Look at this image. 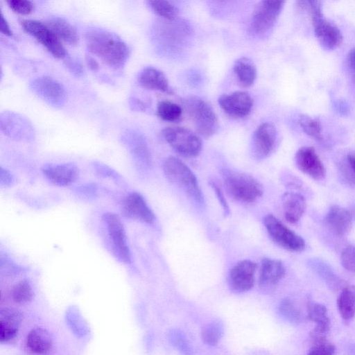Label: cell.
I'll use <instances>...</instances> for the list:
<instances>
[{
  "label": "cell",
  "instance_id": "6da1fadb",
  "mask_svg": "<svg viewBox=\"0 0 355 355\" xmlns=\"http://www.w3.org/2000/svg\"><path fill=\"white\" fill-rule=\"evenodd\" d=\"M85 40L89 52L113 69L123 68L128 61L129 48L114 33L103 29L92 28L85 33Z\"/></svg>",
  "mask_w": 355,
  "mask_h": 355
},
{
  "label": "cell",
  "instance_id": "7a4b0ae2",
  "mask_svg": "<svg viewBox=\"0 0 355 355\" xmlns=\"http://www.w3.org/2000/svg\"><path fill=\"white\" fill-rule=\"evenodd\" d=\"M163 171L168 180L180 188L196 205H204V197L196 175L180 159L170 156L163 164Z\"/></svg>",
  "mask_w": 355,
  "mask_h": 355
},
{
  "label": "cell",
  "instance_id": "3957f363",
  "mask_svg": "<svg viewBox=\"0 0 355 355\" xmlns=\"http://www.w3.org/2000/svg\"><path fill=\"white\" fill-rule=\"evenodd\" d=\"M223 180L228 195L240 202H254L263 193L261 183L246 173L227 171L223 175Z\"/></svg>",
  "mask_w": 355,
  "mask_h": 355
},
{
  "label": "cell",
  "instance_id": "277c9868",
  "mask_svg": "<svg viewBox=\"0 0 355 355\" xmlns=\"http://www.w3.org/2000/svg\"><path fill=\"white\" fill-rule=\"evenodd\" d=\"M184 104L199 135L209 138L218 131L217 116L207 102L198 97H191L187 98Z\"/></svg>",
  "mask_w": 355,
  "mask_h": 355
},
{
  "label": "cell",
  "instance_id": "5b68a950",
  "mask_svg": "<svg viewBox=\"0 0 355 355\" xmlns=\"http://www.w3.org/2000/svg\"><path fill=\"white\" fill-rule=\"evenodd\" d=\"M162 135L171 148L184 157H196L202 150L200 138L186 128L166 127L162 130Z\"/></svg>",
  "mask_w": 355,
  "mask_h": 355
},
{
  "label": "cell",
  "instance_id": "8992f818",
  "mask_svg": "<svg viewBox=\"0 0 355 355\" xmlns=\"http://www.w3.org/2000/svg\"><path fill=\"white\" fill-rule=\"evenodd\" d=\"M23 30L40 43L54 58L62 59L67 52L62 41L46 24L37 20L21 21Z\"/></svg>",
  "mask_w": 355,
  "mask_h": 355
},
{
  "label": "cell",
  "instance_id": "52a82bcc",
  "mask_svg": "<svg viewBox=\"0 0 355 355\" xmlns=\"http://www.w3.org/2000/svg\"><path fill=\"white\" fill-rule=\"evenodd\" d=\"M1 132L12 140L30 142L35 139V130L31 121L24 115L5 111L0 114Z\"/></svg>",
  "mask_w": 355,
  "mask_h": 355
},
{
  "label": "cell",
  "instance_id": "ba28073f",
  "mask_svg": "<svg viewBox=\"0 0 355 355\" xmlns=\"http://www.w3.org/2000/svg\"><path fill=\"white\" fill-rule=\"evenodd\" d=\"M286 0H260L251 19V28L257 35L268 33L275 26Z\"/></svg>",
  "mask_w": 355,
  "mask_h": 355
},
{
  "label": "cell",
  "instance_id": "9c48e42d",
  "mask_svg": "<svg viewBox=\"0 0 355 355\" xmlns=\"http://www.w3.org/2000/svg\"><path fill=\"white\" fill-rule=\"evenodd\" d=\"M32 92L49 106L60 109L64 106L67 94L64 86L50 76L38 77L30 83Z\"/></svg>",
  "mask_w": 355,
  "mask_h": 355
},
{
  "label": "cell",
  "instance_id": "30bf717a",
  "mask_svg": "<svg viewBox=\"0 0 355 355\" xmlns=\"http://www.w3.org/2000/svg\"><path fill=\"white\" fill-rule=\"evenodd\" d=\"M263 224L272 239L283 248L299 252L305 247L304 239L272 214L266 215Z\"/></svg>",
  "mask_w": 355,
  "mask_h": 355
},
{
  "label": "cell",
  "instance_id": "8fae6325",
  "mask_svg": "<svg viewBox=\"0 0 355 355\" xmlns=\"http://www.w3.org/2000/svg\"><path fill=\"white\" fill-rule=\"evenodd\" d=\"M125 146L136 165L141 169H148L152 157L145 137L138 130H125L121 136Z\"/></svg>",
  "mask_w": 355,
  "mask_h": 355
},
{
  "label": "cell",
  "instance_id": "7c38bea8",
  "mask_svg": "<svg viewBox=\"0 0 355 355\" xmlns=\"http://www.w3.org/2000/svg\"><path fill=\"white\" fill-rule=\"evenodd\" d=\"M277 141V130L269 122L260 124L252 135L251 153L258 160L266 158L275 148Z\"/></svg>",
  "mask_w": 355,
  "mask_h": 355
},
{
  "label": "cell",
  "instance_id": "4fadbf2b",
  "mask_svg": "<svg viewBox=\"0 0 355 355\" xmlns=\"http://www.w3.org/2000/svg\"><path fill=\"white\" fill-rule=\"evenodd\" d=\"M112 248L117 257L122 261H130L131 257L127 243L125 232L120 218L115 214L107 212L103 215Z\"/></svg>",
  "mask_w": 355,
  "mask_h": 355
},
{
  "label": "cell",
  "instance_id": "5bb4252c",
  "mask_svg": "<svg viewBox=\"0 0 355 355\" xmlns=\"http://www.w3.org/2000/svg\"><path fill=\"white\" fill-rule=\"evenodd\" d=\"M257 264L251 260L237 263L230 270L228 283L235 293H245L250 290L255 281Z\"/></svg>",
  "mask_w": 355,
  "mask_h": 355
},
{
  "label": "cell",
  "instance_id": "9a60e30c",
  "mask_svg": "<svg viewBox=\"0 0 355 355\" xmlns=\"http://www.w3.org/2000/svg\"><path fill=\"white\" fill-rule=\"evenodd\" d=\"M295 161L298 169L313 180H321L324 178V166L313 147L303 146L298 149Z\"/></svg>",
  "mask_w": 355,
  "mask_h": 355
},
{
  "label": "cell",
  "instance_id": "2e32d148",
  "mask_svg": "<svg viewBox=\"0 0 355 355\" xmlns=\"http://www.w3.org/2000/svg\"><path fill=\"white\" fill-rule=\"evenodd\" d=\"M218 104L227 115L241 119L250 114L253 101L248 93L237 91L221 95L218 98Z\"/></svg>",
  "mask_w": 355,
  "mask_h": 355
},
{
  "label": "cell",
  "instance_id": "e0dca14e",
  "mask_svg": "<svg viewBox=\"0 0 355 355\" xmlns=\"http://www.w3.org/2000/svg\"><path fill=\"white\" fill-rule=\"evenodd\" d=\"M41 171L49 182L58 187L69 186L79 177V168L72 162L46 164L42 167Z\"/></svg>",
  "mask_w": 355,
  "mask_h": 355
},
{
  "label": "cell",
  "instance_id": "ac0fdd59",
  "mask_svg": "<svg viewBox=\"0 0 355 355\" xmlns=\"http://www.w3.org/2000/svg\"><path fill=\"white\" fill-rule=\"evenodd\" d=\"M311 21L314 34L323 48L334 50L341 44L343 37L335 24L327 20L324 16Z\"/></svg>",
  "mask_w": 355,
  "mask_h": 355
},
{
  "label": "cell",
  "instance_id": "d6986e66",
  "mask_svg": "<svg viewBox=\"0 0 355 355\" xmlns=\"http://www.w3.org/2000/svg\"><path fill=\"white\" fill-rule=\"evenodd\" d=\"M123 211L125 215L148 224L155 220V216L141 194L132 192L128 195L123 202Z\"/></svg>",
  "mask_w": 355,
  "mask_h": 355
},
{
  "label": "cell",
  "instance_id": "ffe728a7",
  "mask_svg": "<svg viewBox=\"0 0 355 355\" xmlns=\"http://www.w3.org/2000/svg\"><path fill=\"white\" fill-rule=\"evenodd\" d=\"M286 270L284 264L279 260L265 258L261 261L259 285L263 290L274 288L284 277Z\"/></svg>",
  "mask_w": 355,
  "mask_h": 355
},
{
  "label": "cell",
  "instance_id": "44dd1931",
  "mask_svg": "<svg viewBox=\"0 0 355 355\" xmlns=\"http://www.w3.org/2000/svg\"><path fill=\"white\" fill-rule=\"evenodd\" d=\"M325 222L329 229L336 236L347 235L352 227V216L350 211L345 207L332 206L325 218Z\"/></svg>",
  "mask_w": 355,
  "mask_h": 355
},
{
  "label": "cell",
  "instance_id": "7402d4cb",
  "mask_svg": "<svg viewBox=\"0 0 355 355\" xmlns=\"http://www.w3.org/2000/svg\"><path fill=\"white\" fill-rule=\"evenodd\" d=\"M138 82L146 89L172 94L167 78L155 67L144 68L138 76Z\"/></svg>",
  "mask_w": 355,
  "mask_h": 355
},
{
  "label": "cell",
  "instance_id": "603a6c76",
  "mask_svg": "<svg viewBox=\"0 0 355 355\" xmlns=\"http://www.w3.org/2000/svg\"><path fill=\"white\" fill-rule=\"evenodd\" d=\"M307 313L309 319L315 324L311 334V340L326 338L330 329V320L327 308L320 303L309 302L307 305Z\"/></svg>",
  "mask_w": 355,
  "mask_h": 355
},
{
  "label": "cell",
  "instance_id": "cb8c5ba5",
  "mask_svg": "<svg viewBox=\"0 0 355 355\" xmlns=\"http://www.w3.org/2000/svg\"><path fill=\"white\" fill-rule=\"evenodd\" d=\"M282 209L286 220L296 223L306 209V201L303 196L296 192H286L282 198Z\"/></svg>",
  "mask_w": 355,
  "mask_h": 355
},
{
  "label": "cell",
  "instance_id": "d4e9b609",
  "mask_svg": "<svg viewBox=\"0 0 355 355\" xmlns=\"http://www.w3.org/2000/svg\"><path fill=\"white\" fill-rule=\"evenodd\" d=\"M21 320V314L17 310L2 309L0 312V340L6 343L14 339L18 333Z\"/></svg>",
  "mask_w": 355,
  "mask_h": 355
},
{
  "label": "cell",
  "instance_id": "484cf974",
  "mask_svg": "<svg viewBox=\"0 0 355 355\" xmlns=\"http://www.w3.org/2000/svg\"><path fill=\"white\" fill-rule=\"evenodd\" d=\"M26 345L30 350L37 354H46L53 345L52 337L49 332L43 328L32 329L26 338Z\"/></svg>",
  "mask_w": 355,
  "mask_h": 355
},
{
  "label": "cell",
  "instance_id": "4316f807",
  "mask_svg": "<svg viewBox=\"0 0 355 355\" xmlns=\"http://www.w3.org/2000/svg\"><path fill=\"white\" fill-rule=\"evenodd\" d=\"M233 71L239 83L243 87H250L257 77L254 63L246 57L240 58L234 62Z\"/></svg>",
  "mask_w": 355,
  "mask_h": 355
},
{
  "label": "cell",
  "instance_id": "83f0119b",
  "mask_svg": "<svg viewBox=\"0 0 355 355\" xmlns=\"http://www.w3.org/2000/svg\"><path fill=\"white\" fill-rule=\"evenodd\" d=\"M60 39L69 45H76L78 42V35L76 29L64 19L55 17L46 23Z\"/></svg>",
  "mask_w": 355,
  "mask_h": 355
},
{
  "label": "cell",
  "instance_id": "f1b7e54d",
  "mask_svg": "<svg viewBox=\"0 0 355 355\" xmlns=\"http://www.w3.org/2000/svg\"><path fill=\"white\" fill-rule=\"evenodd\" d=\"M338 310L340 316L349 320L355 315V286L343 288L337 300Z\"/></svg>",
  "mask_w": 355,
  "mask_h": 355
},
{
  "label": "cell",
  "instance_id": "f546056e",
  "mask_svg": "<svg viewBox=\"0 0 355 355\" xmlns=\"http://www.w3.org/2000/svg\"><path fill=\"white\" fill-rule=\"evenodd\" d=\"M150 9L157 16L172 21L178 19V9L168 0H146Z\"/></svg>",
  "mask_w": 355,
  "mask_h": 355
},
{
  "label": "cell",
  "instance_id": "4dcf8cb0",
  "mask_svg": "<svg viewBox=\"0 0 355 355\" xmlns=\"http://www.w3.org/2000/svg\"><path fill=\"white\" fill-rule=\"evenodd\" d=\"M299 124L304 132L311 139L317 141H322V128L321 122L318 118L302 114L299 118Z\"/></svg>",
  "mask_w": 355,
  "mask_h": 355
},
{
  "label": "cell",
  "instance_id": "1f68e13d",
  "mask_svg": "<svg viewBox=\"0 0 355 355\" xmlns=\"http://www.w3.org/2000/svg\"><path fill=\"white\" fill-rule=\"evenodd\" d=\"M156 113L163 121L175 122L180 119L182 109L179 105L172 101H162L157 105Z\"/></svg>",
  "mask_w": 355,
  "mask_h": 355
},
{
  "label": "cell",
  "instance_id": "d6a6232c",
  "mask_svg": "<svg viewBox=\"0 0 355 355\" xmlns=\"http://www.w3.org/2000/svg\"><path fill=\"white\" fill-rule=\"evenodd\" d=\"M224 333L223 324L220 321H214L207 324L202 329L201 338L208 346L216 345Z\"/></svg>",
  "mask_w": 355,
  "mask_h": 355
},
{
  "label": "cell",
  "instance_id": "836d02e7",
  "mask_svg": "<svg viewBox=\"0 0 355 355\" xmlns=\"http://www.w3.org/2000/svg\"><path fill=\"white\" fill-rule=\"evenodd\" d=\"M11 295L16 303L26 304L31 301L33 291L29 282L27 279H24L13 286Z\"/></svg>",
  "mask_w": 355,
  "mask_h": 355
},
{
  "label": "cell",
  "instance_id": "e575fe53",
  "mask_svg": "<svg viewBox=\"0 0 355 355\" xmlns=\"http://www.w3.org/2000/svg\"><path fill=\"white\" fill-rule=\"evenodd\" d=\"M297 6L309 14L311 21L323 16L322 0H296Z\"/></svg>",
  "mask_w": 355,
  "mask_h": 355
},
{
  "label": "cell",
  "instance_id": "d590c367",
  "mask_svg": "<svg viewBox=\"0 0 355 355\" xmlns=\"http://www.w3.org/2000/svg\"><path fill=\"white\" fill-rule=\"evenodd\" d=\"M169 339L172 345L184 354L191 353V345L183 332L178 329H172L169 333Z\"/></svg>",
  "mask_w": 355,
  "mask_h": 355
},
{
  "label": "cell",
  "instance_id": "8d00e7d4",
  "mask_svg": "<svg viewBox=\"0 0 355 355\" xmlns=\"http://www.w3.org/2000/svg\"><path fill=\"white\" fill-rule=\"evenodd\" d=\"M279 311L283 317L291 322H296L300 320V311L291 300H282L279 304Z\"/></svg>",
  "mask_w": 355,
  "mask_h": 355
},
{
  "label": "cell",
  "instance_id": "74e56055",
  "mask_svg": "<svg viewBox=\"0 0 355 355\" xmlns=\"http://www.w3.org/2000/svg\"><path fill=\"white\" fill-rule=\"evenodd\" d=\"M313 345L309 349V354L331 355L335 353L334 345L327 340L326 338L312 340Z\"/></svg>",
  "mask_w": 355,
  "mask_h": 355
},
{
  "label": "cell",
  "instance_id": "f35d334b",
  "mask_svg": "<svg viewBox=\"0 0 355 355\" xmlns=\"http://www.w3.org/2000/svg\"><path fill=\"white\" fill-rule=\"evenodd\" d=\"M8 6L14 12L28 15L34 10V6L30 0H5Z\"/></svg>",
  "mask_w": 355,
  "mask_h": 355
},
{
  "label": "cell",
  "instance_id": "ab89813d",
  "mask_svg": "<svg viewBox=\"0 0 355 355\" xmlns=\"http://www.w3.org/2000/svg\"><path fill=\"white\" fill-rule=\"evenodd\" d=\"M92 168L95 173L101 178H110L114 181H120L121 178V175L115 170L103 163L94 162L92 163Z\"/></svg>",
  "mask_w": 355,
  "mask_h": 355
},
{
  "label": "cell",
  "instance_id": "60d3db41",
  "mask_svg": "<svg viewBox=\"0 0 355 355\" xmlns=\"http://www.w3.org/2000/svg\"><path fill=\"white\" fill-rule=\"evenodd\" d=\"M312 265L316 272L329 284L336 285L337 278L331 268L324 262L318 260L313 261Z\"/></svg>",
  "mask_w": 355,
  "mask_h": 355
},
{
  "label": "cell",
  "instance_id": "b9f144b4",
  "mask_svg": "<svg viewBox=\"0 0 355 355\" xmlns=\"http://www.w3.org/2000/svg\"><path fill=\"white\" fill-rule=\"evenodd\" d=\"M340 261L347 270L355 274V245L348 246L343 250Z\"/></svg>",
  "mask_w": 355,
  "mask_h": 355
},
{
  "label": "cell",
  "instance_id": "7bdbcfd3",
  "mask_svg": "<svg viewBox=\"0 0 355 355\" xmlns=\"http://www.w3.org/2000/svg\"><path fill=\"white\" fill-rule=\"evenodd\" d=\"M15 182L14 175L7 168L1 166L0 168V185L1 187L7 188L12 186Z\"/></svg>",
  "mask_w": 355,
  "mask_h": 355
},
{
  "label": "cell",
  "instance_id": "ee69618b",
  "mask_svg": "<svg viewBox=\"0 0 355 355\" xmlns=\"http://www.w3.org/2000/svg\"><path fill=\"white\" fill-rule=\"evenodd\" d=\"M209 183L211 187L214 191V193H215L218 201L220 202V205L223 207L224 211L226 214H228L230 211L229 207H228L227 202L225 198L223 191L221 187H220V185L218 184V183L216 182H215L214 180H210Z\"/></svg>",
  "mask_w": 355,
  "mask_h": 355
},
{
  "label": "cell",
  "instance_id": "f6af8a7d",
  "mask_svg": "<svg viewBox=\"0 0 355 355\" xmlns=\"http://www.w3.org/2000/svg\"><path fill=\"white\" fill-rule=\"evenodd\" d=\"M345 164L347 173L351 175L352 178L355 180V150L347 155Z\"/></svg>",
  "mask_w": 355,
  "mask_h": 355
},
{
  "label": "cell",
  "instance_id": "bcb514c9",
  "mask_svg": "<svg viewBox=\"0 0 355 355\" xmlns=\"http://www.w3.org/2000/svg\"><path fill=\"white\" fill-rule=\"evenodd\" d=\"M66 66L75 76H80L83 74V67L79 62L72 60H67Z\"/></svg>",
  "mask_w": 355,
  "mask_h": 355
},
{
  "label": "cell",
  "instance_id": "7dc6e473",
  "mask_svg": "<svg viewBox=\"0 0 355 355\" xmlns=\"http://www.w3.org/2000/svg\"><path fill=\"white\" fill-rule=\"evenodd\" d=\"M77 190L81 194L92 196L97 191V185L94 183H88L80 186Z\"/></svg>",
  "mask_w": 355,
  "mask_h": 355
},
{
  "label": "cell",
  "instance_id": "c3c4849f",
  "mask_svg": "<svg viewBox=\"0 0 355 355\" xmlns=\"http://www.w3.org/2000/svg\"><path fill=\"white\" fill-rule=\"evenodd\" d=\"M347 67L352 73V77L355 76V46L348 53L347 58Z\"/></svg>",
  "mask_w": 355,
  "mask_h": 355
},
{
  "label": "cell",
  "instance_id": "681fc988",
  "mask_svg": "<svg viewBox=\"0 0 355 355\" xmlns=\"http://www.w3.org/2000/svg\"><path fill=\"white\" fill-rule=\"evenodd\" d=\"M1 25H0V29L1 32L6 35V36H12V31L9 26L8 22L7 21L6 19L4 17L3 13H1Z\"/></svg>",
  "mask_w": 355,
  "mask_h": 355
},
{
  "label": "cell",
  "instance_id": "f907efd6",
  "mask_svg": "<svg viewBox=\"0 0 355 355\" xmlns=\"http://www.w3.org/2000/svg\"><path fill=\"white\" fill-rule=\"evenodd\" d=\"M130 107L133 110L144 111L146 108V104L136 98H131L129 101Z\"/></svg>",
  "mask_w": 355,
  "mask_h": 355
},
{
  "label": "cell",
  "instance_id": "816d5d0a",
  "mask_svg": "<svg viewBox=\"0 0 355 355\" xmlns=\"http://www.w3.org/2000/svg\"><path fill=\"white\" fill-rule=\"evenodd\" d=\"M85 61L87 67L90 69V70L93 71H98L99 65L98 62L94 58L89 55H87L85 58Z\"/></svg>",
  "mask_w": 355,
  "mask_h": 355
},
{
  "label": "cell",
  "instance_id": "f5cc1de1",
  "mask_svg": "<svg viewBox=\"0 0 355 355\" xmlns=\"http://www.w3.org/2000/svg\"><path fill=\"white\" fill-rule=\"evenodd\" d=\"M352 78H353V81H354V84H355V76H354V77H352Z\"/></svg>",
  "mask_w": 355,
  "mask_h": 355
}]
</instances>
